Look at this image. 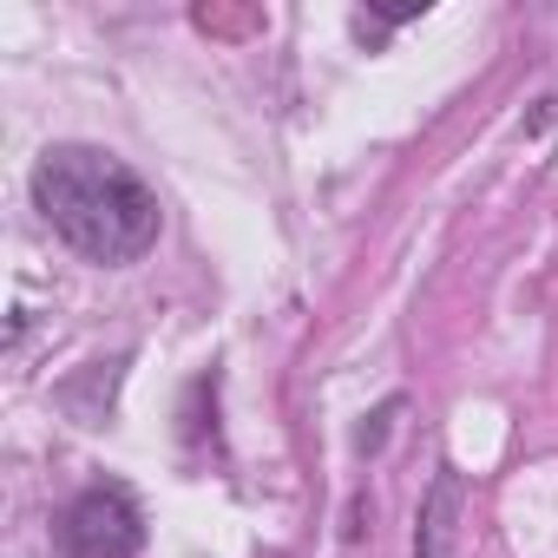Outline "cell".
Wrapping results in <instances>:
<instances>
[{"label": "cell", "instance_id": "cell-1", "mask_svg": "<svg viewBox=\"0 0 558 558\" xmlns=\"http://www.w3.org/2000/svg\"><path fill=\"white\" fill-rule=\"evenodd\" d=\"M34 204H40L47 230L66 250H80L86 263H106V269L138 263L158 243V230H165L158 191L125 158H112L99 145H53V151H40Z\"/></svg>", "mask_w": 558, "mask_h": 558}, {"label": "cell", "instance_id": "cell-2", "mask_svg": "<svg viewBox=\"0 0 558 558\" xmlns=\"http://www.w3.org/2000/svg\"><path fill=\"white\" fill-rule=\"evenodd\" d=\"M138 545H145V512L125 486H86L60 512L66 558H138Z\"/></svg>", "mask_w": 558, "mask_h": 558}, {"label": "cell", "instance_id": "cell-3", "mask_svg": "<svg viewBox=\"0 0 558 558\" xmlns=\"http://www.w3.org/2000/svg\"><path fill=\"white\" fill-rule=\"evenodd\" d=\"M453 519H460V480L440 473L427 506H421V538H414V558H453Z\"/></svg>", "mask_w": 558, "mask_h": 558}]
</instances>
